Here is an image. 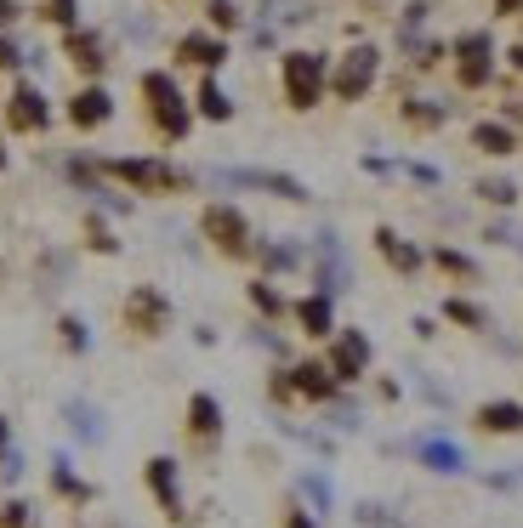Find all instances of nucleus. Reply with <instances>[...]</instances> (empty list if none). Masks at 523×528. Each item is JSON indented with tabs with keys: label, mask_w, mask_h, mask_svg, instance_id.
<instances>
[{
	"label": "nucleus",
	"mask_w": 523,
	"mask_h": 528,
	"mask_svg": "<svg viewBox=\"0 0 523 528\" xmlns=\"http://www.w3.org/2000/svg\"><path fill=\"white\" fill-rule=\"evenodd\" d=\"M472 148H484V153H512L518 148V136L495 126V120H484V126H472Z\"/></svg>",
	"instance_id": "nucleus-23"
},
{
	"label": "nucleus",
	"mask_w": 523,
	"mask_h": 528,
	"mask_svg": "<svg viewBox=\"0 0 523 528\" xmlns=\"http://www.w3.org/2000/svg\"><path fill=\"white\" fill-rule=\"evenodd\" d=\"M376 251L387 256L398 273H415V268H421V251H415V244H404V239H398L393 227H376Z\"/></svg>",
	"instance_id": "nucleus-18"
},
{
	"label": "nucleus",
	"mask_w": 523,
	"mask_h": 528,
	"mask_svg": "<svg viewBox=\"0 0 523 528\" xmlns=\"http://www.w3.org/2000/svg\"><path fill=\"white\" fill-rule=\"evenodd\" d=\"M188 426H194V432H205V438L222 426V409H217V398H211V392H199V398L188 403Z\"/></svg>",
	"instance_id": "nucleus-24"
},
{
	"label": "nucleus",
	"mask_w": 523,
	"mask_h": 528,
	"mask_svg": "<svg viewBox=\"0 0 523 528\" xmlns=\"http://www.w3.org/2000/svg\"><path fill=\"white\" fill-rule=\"evenodd\" d=\"M251 301H256V307H262L268 318H279V313H285V296H279V290L268 285V278H262V285H251Z\"/></svg>",
	"instance_id": "nucleus-27"
},
{
	"label": "nucleus",
	"mask_w": 523,
	"mask_h": 528,
	"mask_svg": "<svg viewBox=\"0 0 523 528\" xmlns=\"http://www.w3.org/2000/svg\"><path fill=\"white\" fill-rule=\"evenodd\" d=\"M126 318H131V324H137L143 335H160L165 324H171V301H165L160 290L137 285V290H131V301H126Z\"/></svg>",
	"instance_id": "nucleus-10"
},
{
	"label": "nucleus",
	"mask_w": 523,
	"mask_h": 528,
	"mask_svg": "<svg viewBox=\"0 0 523 528\" xmlns=\"http://www.w3.org/2000/svg\"><path fill=\"white\" fill-rule=\"evenodd\" d=\"M205 12H211V29H239V23H245V18H239V6H234V0H211V6H205Z\"/></svg>",
	"instance_id": "nucleus-28"
},
{
	"label": "nucleus",
	"mask_w": 523,
	"mask_h": 528,
	"mask_svg": "<svg viewBox=\"0 0 523 528\" xmlns=\"http://www.w3.org/2000/svg\"><path fill=\"white\" fill-rule=\"evenodd\" d=\"M0 69H23V45L12 35H0Z\"/></svg>",
	"instance_id": "nucleus-36"
},
{
	"label": "nucleus",
	"mask_w": 523,
	"mask_h": 528,
	"mask_svg": "<svg viewBox=\"0 0 523 528\" xmlns=\"http://www.w3.org/2000/svg\"><path fill=\"white\" fill-rule=\"evenodd\" d=\"M199 227H205V239L217 244V251H228V256H245L251 251V222H245V210L239 205H205L199 210Z\"/></svg>",
	"instance_id": "nucleus-4"
},
{
	"label": "nucleus",
	"mask_w": 523,
	"mask_h": 528,
	"mask_svg": "<svg viewBox=\"0 0 523 528\" xmlns=\"http://www.w3.org/2000/svg\"><path fill=\"white\" fill-rule=\"evenodd\" d=\"M69 120H74L80 131H97V126H109V120H114V97H109L103 86H80V91L69 97Z\"/></svg>",
	"instance_id": "nucleus-11"
},
{
	"label": "nucleus",
	"mask_w": 523,
	"mask_h": 528,
	"mask_svg": "<svg viewBox=\"0 0 523 528\" xmlns=\"http://www.w3.org/2000/svg\"><path fill=\"white\" fill-rule=\"evenodd\" d=\"M0 170H6V136H0Z\"/></svg>",
	"instance_id": "nucleus-43"
},
{
	"label": "nucleus",
	"mask_w": 523,
	"mask_h": 528,
	"mask_svg": "<svg viewBox=\"0 0 523 528\" xmlns=\"http://www.w3.org/2000/svg\"><path fill=\"white\" fill-rule=\"evenodd\" d=\"M376 69H381V52H376V45H353L342 63H336V74H330L336 97H342V103H359L364 91L376 86Z\"/></svg>",
	"instance_id": "nucleus-5"
},
{
	"label": "nucleus",
	"mask_w": 523,
	"mask_h": 528,
	"mask_svg": "<svg viewBox=\"0 0 523 528\" xmlns=\"http://www.w3.org/2000/svg\"><path fill=\"white\" fill-rule=\"evenodd\" d=\"M52 483H57V489H63V494H80V500H86V494H91V489L80 483V477H74V472H69V460H63V455H57V466H52Z\"/></svg>",
	"instance_id": "nucleus-29"
},
{
	"label": "nucleus",
	"mask_w": 523,
	"mask_h": 528,
	"mask_svg": "<svg viewBox=\"0 0 523 528\" xmlns=\"http://www.w3.org/2000/svg\"><path fill=\"white\" fill-rule=\"evenodd\" d=\"M63 341H69V352H86L91 347V335H86L80 318H63Z\"/></svg>",
	"instance_id": "nucleus-34"
},
{
	"label": "nucleus",
	"mask_w": 523,
	"mask_h": 528,
	"mask_svg": "<svg viewBox=\"0 0 523 528\" xmlns=\"http://www.w3.org/2000/svg\"><path fill=\"white\" fill-rule=\"evenodd\" d=\"M29 523V506H6L0 511V528H23Z\"/></svg>",
	"instance_id": "nucleus-37"
},
{
	"label": "nucleus",
	"mask_w": 523,
	"mask_h": 528,
	"mask_svg": "<svg viewBox=\"0 0 523 528\" xmlns=\"http://www.w3.org/2000/svg\"><path fill=\"white\" fill-rule=\"evenodd\" d=\"M364 364H370V341L359 330H336V347H330V375L336 381H359Z\"/></svg>",
	"instance_id": "nucleus-9"
},
{
	"label": "nucleus",
	"mask_w": 523,
	"mask_h": 528,
	"mask_svg": "<svg viewBox=\"0 0 523 528\" xmlns=\"http://www.w3.org/2000/svg\"><path fill=\"white\" fill-rule=\"evenodd\" d=\"M6 126L12 131H46L52 126V103H46V91L35 80H18L6 97Z\"/></svg>",
	"instance_id": "nucleus-7"
},
{
	"label": "nucleus",
	"mask_w": 523,
	"mask_h": 528,
	"mask_svg": "<svg viewBox=\"0 0 523 528\" xmlns=\"http://www.w3.org/2000/svg\"><path fill=\"white\" fill-rule=\"evenodd\" d=\"M63 415H69L74 438H86V443H103V438H109V426H103V409H91L86 398H69V403H63Z\"/></svg>",
	"instance_id": "nucleus-17"
},
{
	"label": "nucleus",
	"mask_w": 523,
	"mask_h": 528,
	"mask_svg": "<svg viewBox=\"0 0 523 528\" xmlns=\"http://www.w3.org/2000/svg\"><path fill=\"white\" fill-rule=\"evenodd\" d=\"M285 528H313V517H307V511H290V517H285Z\"/></svg>",
	"instance_id": "nucleus-40"
},
{
	"label": "nucleus",
	"mask_w": 523,
	"mask_h": 528,
	"mask_svg": "<svg viewBox=\"0 0 523 528\" xmlns=\"http://www.w3.org/2000/svg\"><path fill=\"white\" fill-rule=\"evenodd\" d=\"M489 52H495V45H489L484 29H478V35H461V40H455L461 80H467V86H484V80H489Z\"/></svg>",
	"instance_id": "nucleus-13"
},
{
	"label": "nucleus",
	"mask_w": 523,
	"mask_h": 528,
	"mask_svg": "<svg viewBox=\"0 0 523 528\" xmlns=\"http://www.w3.org/2000/svg\"><path fill=\"white\" fill-rule=\"evenodd\" d=\"M296 324L307 335H336V313H330V296L325 290H313V296L296 301Z\"/></svg>",
	"instance_id": "nucleus-15"
},
{
	"label": "nucleus",
	"mask_w": 523,
	"mask_h": 528,
	"mask_svg": "<svg viewBox=\"0 0 523 528\" xmlns=\"http://www.w3.org/2000/svg\"><path fill=\"white\" fill-rule=\"evenodd\" d=\"M279 80H285V103L307 114V108H319V97H325V86H330V63L319 52H285Z\"/></svg>",
	"instance_id": "nucleus-1"
},
{
	"label": "nucleus",
	"mask_w": 523,
	"mask_h": 528,
	"mask_svg": "<svg viewBox=\"0 0 523 528\" xmlns=\"http://www.w3.org/2000/svg\"><path fill=\"white\" fill-rule=\"evenodd\" d=\"M18 12H23L18 0H0V29H12V23H18Z\"/></svg>",
	"instance_id": "nucleus-39"
},
{
	"label": "nucleus",
	"mask_w": 523,
	"mask_h": 528,
	"mask_svg": "<svg viewBox=\"0 0 523 528\" xmlns=\"http://www.w3.org/2000/svg\"><path fill=\"white\" fill-rule=\"evenodd\" d=\"M6 438H12V432H6V415H0V449H6Z\"/></svg>",
	"instance_id": "nucleus-42"
},
{
	"label": "nucleus",
	"mask_w": 523,
	"mask_h": 528,
	"mask_svg": "<svg viewBox=\"0 0 523 528\" xmlns=\"http://www.w3.org/2000/svg\"><path fill=\"white\" fill-rule=\"evenodd\" d=\"M86 233H91V251H103V256H114V251H120V239H114V233L103 227V222H86Z\"/></svg>",
	"instance_id": "nucleus-32"
},
{
	"label": "nucleus",
	"mask_w": 523,
	"mask_h": 528,
	"mask_svg": "<svg viewBox=\"0 0 523 528\" xmlns=\"http://www.w3.org/2000/svg\"><path fill=\"white\" fill-rule=\"evenodd\" d=\"M0 472H6V483H18V477H23V455H6V460H0Z\"/></svg>",
	"instance_id": "nucleus-38"
},
{
	"label": "nucleus",
	"mask_w": 523,
	"mask_h": 528,
	"mask_svg": "<svg viewBox=\"0 0 523 528\" xmlns=\"http://www.w3.org/2000/svg\"><path fill=\"white\" fill-rule=\"evenodd\" d=\"M143 97H148V114H154V126H160L165 143L188 136L194 114H188V103H182V91H177V80H171L165 69H148V74H143Z\"/></svg>",
	"instance_id": "nucleus-2"
},
{
	"label": "nucleus",
	"mask_w": 523,
	"mask_h": 528,
	"mask_svg": "<svg viewBox=\"0 0 523 528\" xmlns=\"http://www.w3.org/2000/svg\"><path fill=\"white\" fill-rule=\"evenodd\" d=\"M313 273H319V290H325V296H342V290L353 285V268H347V251H342V239H336V233L325 227L319 233V244H313Z\"/></svg>",
	"instance_id": "nucleus-8"
},
{
	"label": "nucleus",
	"mask_w": 523,
	"mask_h": 528,
	"mask_svg": "<svg viewBox=\"0 0 523 528\" xmlns=\"http://www.w3.org/2000/svg\"><path fill=\"white\" fill-rule=\"evenodd\" d=\"M302 494H307V500H313L319 511L330 506V483H325V477H302Z\"/></svg>",
	"instance_id": "nucleus-35"
},
{
	"label": "nucleus",
	"mask_w": 523,
	"mask_h": 528,
	"mask_svg": "<svg viewBox=\"0 0 523 528\" xmlns=\"http://www.w3.org/2000/svg\"><path fill=\"white\" fill-rule=\"evenodd\" d=\"M103 177L126 182V188H137V194H177V188H188V177H182L177 165H165V160H103Z\"/></svg>",
	"instance_id": "nucleus-3"
},
{
	"label": "nucleus",
	"mask_w": 523,
	"mask_h": 528,
	"mask_svg": "<svg viewBox=\"0 0 523 528\" xmlns=\"http://www.w3.org/2000/svg\"><path fill=\"white\" fill-rule=\"evenodd\" d=\"M444 313H450L455 324H472V330H484V324H489V318H484V307H472V301H450Z\"/></svg>",
	"instance_id": "nucleus-30"
},
{
	"label": "nucleus",
	"mask_w": 523,
	"mask_h": 528,
	"mask_svg": "<svg viewBox=\"0 0 523 528\" xmlns=\"http://www.w3.org/2000/svg\"><path fill=\"white\" fill-rule=\"evenodd\" d=\"M199 114H205V120H217V126H222V120H234V97H228V91L217 86V80H205V86H199Z\"/></svg>",
	"instance_id": "nucleus-21"
},
{
	"label": "nucleus",
	"mask_w": 523,
	"mask_h": 528,
	"mask_svg": "<svg viewBox=\"0 0 523 528\" xmlns=\"http://www.w3.org/2000/svg\"><path fill=\"white\" fill-rule=\"evenodd\" d=\"M433 261H438L444 273H461V278H472V261H467V256H455V251H433Z\"/></svg>",
	"instance_id": "nucleus-33"
},
{
	"label": "nucleus",
	"mask_w": 523,
	"mask_h": 528,
	"mask_svg": "<svg viewBox=\"0 0 523 528\" xmlns=\"http://www.w3.org/2000/svg\"><path fill=\"white\" fill-rule=\"evenodd\" d=\"M421 460L433 466V472H444V477H450V472H461V466H467V455H461V449H455L450 438H421Z\"/></svg>",
	"instance_id": "nucleus-20"
},
{
	"label": "nucleus",
	"mask_w": 523,
	"mask_h": 528,
	"mask_svg": "<svg viewBox=\"0 0 523 528\" xmlns=\"http://www.w3.org/2000/svg\"><path fill=\"white\" fill-rule=\"evenodd\" d=\"M478 194L489 199V205H512V199H518V188H512V182H495V177H489V182H478Z\"/></svg>",
	"instance_id": "nucleus-31"
},
{
	"label": "nucleus",
	"mask_w": 523,
	"mask_h": 528,
	"mask_svg": "<svg viewBox=\"0 0 523 528\" xmlns=\"http://www.w3.org/2000/svg\"><path fill=\"white\" fill-rule=\"evenodd\" d=\"M177 57L211 74V69H222V63H228V40H222V35H205V29H194V35H182V40H177Z\"/></svg>",
	"instance_id": "nucleus-12"
},
{
	"label": "nucleus",
	"mask_w": 523,
	"mask_h": 528,
	"mask_svg": "<svg viewBox=\"0 0 523 528\" xmlns=\"http://www.w3.org/2000/svg\"><path fill=\"white\" fill-rule=\"evenodd\" d=\"M40 18H46V23H57V29H74V18H80V0H46Z\"/></svg>",
	"instance_id": "nucleus-26"
},
{
	"label": "nucleus",
	"mask_w": 523,
	"mask_h": 528,
	"mask_svg": "<svg viewBox=\"0 0 523 528\" xmlns=\"http://www.w3.org/2000/svg\"><path fill=\"white\" fill-rule=\"evenodd\" d=\"M501 12H506V18H512V12H523V0H501Z\"/></svg>",
	"instance_id": "nucleus-41"
},
{
	"label": "nucleus",
	"mask_w": 523,
	"mask_h": 528,
	"mask_svg": "<svg viewBox=\"0 0 523 528\" xmlns=\"http://www.w3.org/2000/svg\"><path fill=\"white\" fill-rule=\"evenodd\" d=\"M211 182H222V188H262L273 199H290V205L313 199V194H307V182L285 177V170H211Z\"/></svg>",
	"instance_id": "nucleus-6"
},
{
	"label": "nucleus",
	"mask_w": 523,
	"mask_h": 528,
	"mask_svg": "<svg viewBox=\"0 0 523 528\" xmlns=\"http://www.w3.org/2000/svg\"><path fill=\"white\" fill-rule=\"evenodd\" d=\"M63 52H69V63L74 69H86V74H103V40L97 35H86V29H69V40H63Z\"/></svg>",
	"instance_id": "nucleus-16"
},
{
	"label": "nucleus",
	"mask_w": 523,
	"mask_h": 528,
	"mask_svg": "<svg viewBox=\"0 0 523 528\" xmlns=\"http://www.w3.org/2000/svg\"><path fill=\"white\" fill-rule=\"evenodd\" d=\"M262 261H268V273H290L302 261L296 244H262Z\"/></svg>",
	"instance_id": "nucleus-25"
},
{
	"label": "nucleus",
	"mask_w": 523,
	"mask_h": 528,
	"mask_svg": "<svg viewBox=\"0 0 523 528\" xmlns=\"http://www.w3.org/2000/svg\"><path fill=\"white\" fill-rule=\"evenodd\" d=\"M290 386H296V392H307V398H330L336 392V375H330V364H296L290 369Z\"/></svg>",
	"instance_id": "nucleus-19"
},
{
	"label": "nucleus",
	"mask_w": 523,
	"mask_h": 528,
	"mask_svg": "<svg viewBox=\"0 0 523 528\" xmlns=\"http://www.w3.org/2000/svg\"><path fill=\"white\" fill-rule=\"evenodd\" d=\"M148 489L160 494V506H165V517H182V494H177V460H148Z\"/></svg>",
	"instance_id": "nucleus-14"
},
{
	"label": "nucleus",
	"mask_w": 523,
	"mask_h": 528,
	"mask_svg": "<svg viewBox=\"0 0 523 528\" xmlns=\"http://www.w3.org/2000/svg\"><path fill=\"white\" fill-rule=\"evenodd\" d=\"M478 421L489 432H523V403H484Z\"/></svg>",
	"instance_id": "nucleus-22"
}]
</instances>
